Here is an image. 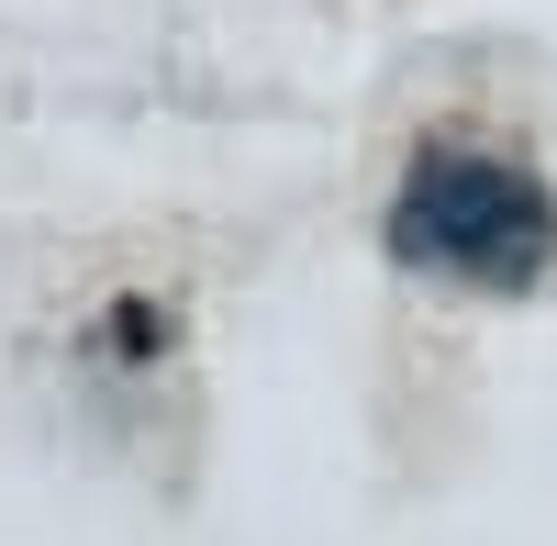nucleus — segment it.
Masks as SVG:
<instances>
[{"label": "nucleus", "instance_id": "f257e3e1", "mask_svg": "<svg viewBox=\"0 0 557 546\" xmlns=\"http://www.w3.org/2000/svg\"><path fill=\"white\" fill-rule=\"evenodd\" d=\"M391 257L412 280H446V290H535L557 268V201L524 157H491V146H424L391 190Z\"/></svg>", "mask_w": 557, "mask_h": 546}]
</instances>
